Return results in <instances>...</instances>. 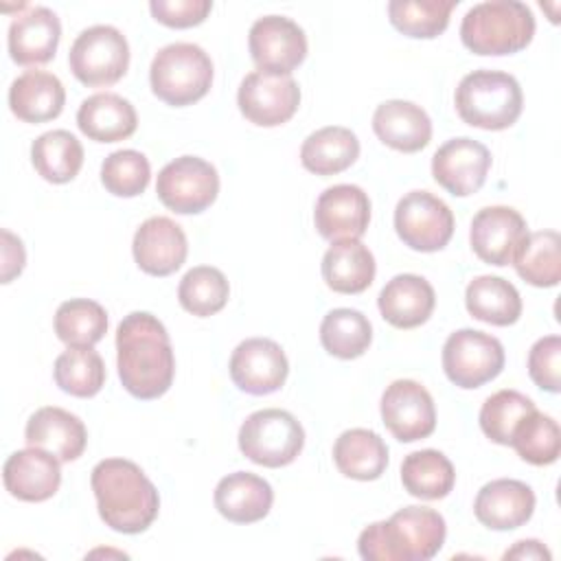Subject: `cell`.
Wrapping results in <instances>:
<instances>
[{"label":"cell","instance_id":"obj_4","mask_svg":"<svg viewBox=\"0 0 561 561\" xmlns=\"http://www.w3.org/2000/svg\"><path fill=\"white\" fill-rule=\"evenodd\" d=\"M535 35V15L519 0H486L473 4L460 24L462 44L476 55H513Z\"/></svg>","mask_w":561,"mask_h":561},{"label":"cell","instance_id":"obj_6","mask_svg":"<svg viewBox=\"0 0 561 561\" xmlns=\"http://www.w3.org/2000/svg\"><path fill=\"white\" fill-rule=\"evenodd\" d=\"M153 94L173 107H184L210 90L213 61L208 53L191 42H175L160 48L149 68Z\"/></svg>","mask_w":561,"mask_h":561},{"label":"cell","instance_id":"obj_44","mask_svg":"<svg viewBox=\"0 0 561 561\" xmlns=\"http://www.w3.org/2000/svg\"><path fill=\"white\" fill-rule=\"evenodd\" d=\"M528 375L530 379L552 394L561 390V337L546 335L539 337L528 353Z\"/></svg>","mask_w":561,"mask_h":561},{"label":"cell","instance_id":"obj_15","mask_svg":"<svg viewBox=\"0 0 561 561\" xmlns=\"http://www.w3.org/2000/svg\"><path fill=\"white\" fill-rule=\"evenodd\" d=\"M489 169L491 151L469 136L447 140L432 158L434 180L456 197H467L480 191Z\"/></svg>","mask_w":561,"mask_h":561},{"label":"cell","instance_id":"obj_16","mask_svg":"<svg viewBox=\"0 0 561 561\" xmlns=\"http://www.w3.org/2000/svg\"><path fill=\"white\" fill-rule=\"evenodd\" d=\"M289 373V362L270 337H248L232 351L230 377L234 386L248 394L276 392Z\"/></svg>","mask_w":561,"mask_h":561},{"label":"cell","instance_id":"obj_9","mask_svg":"<svg viewBox=\"0 0 561 561\" xmlns=\"http://www.w3.org/2000/svg\"><path fill=\"white\" fill-rule=\"evenodd\" d=\"M443 368L458 388H480L502 373L504 346L484 331L458 329L443 346Z\"/></svg>","mask_w":561,"mask_h":561},{"label":"cell","instance_id":"obj_37","mask_svg":"<svg viewBox=\"0 0 561 561\" xmlns=\"http://www.w3.org/2000/svg\"><path fill=\"white\" fill-rule=\"evenodd\" d=\"M55 383L72 397H94L105 383V364L92 346H68L55 359Z\"/></svg>","mask_w":561,"mask_h":561},{"label":"cell","instance_id":"obj_21","mask_svg":"<svg viewBox=\"0 0 561 561\" xmlns=\"http://www.w3.org/2000/svg\"><path fill=\"white\" fill-rule=\"evenodd\" d=\"M24 440L31 447L46 449L59 462H72L85 449L88 430L77 414L64 408L46 405L28 416L24 427Z\"/></svg>","mask_w":561,"mask_h":561},{"label":"cell","instance_id":"obj_34","mask_svg":"<svg viewBox=\"0 0 561 561\" xmlns=\"http://www.w3.org/2000/svg\"><path fill=\"white\" fill-rule=\"evenodd\" d=\"M515 272L535 287H554L561 278V237L557 230L528 232L513 261Z\"/></svg>","mask_w":561,"mask_h":561},{"label":"cell","instance_id":"obj_24","mask_svg":"<svg viewBox=\"0 0 561 561\" xmlns=\"http://www.w3.org/2000/svg\"><path fill=\"white\" fill-rule=\"evenodd\" d=\"M373 129L377 138L403 153H414L427 147L432 138V121L427 112L403 99L383 101L373 114Z\"/></svg>","mask_w":561,"mask_h":561},{"label":"cell","instance_id":"obj_29","mask_svg":"<svg viewBox=\"0 0 561 561\" xmlns=\"http://www.w3.org/2000/svg\"><path fill=\"white\" fill-rule=\"evenodd\" d=\"M322 278L337 294H362L375 278V256L359 239L333 241L322 256Z\"/></svg>","mask_w":561,"mask_h":561},{"label":"cell","instance_id":"obj_33","mask_svg":"<svg viewBox=\"0 0 561 561\" xmlns=\"http://www.w3.org/2000/svg\"><path fill=\"white\" fill-rule=\"evenodd\" d=\"M31 162L46 182L66 184L81 171L83 147L75 134L66 129H53L33 140Z\"/></svg>","mask_w":561,"mask_h":561},{"label":"cell","instance_id":"obj_41","mask_svg":"<svg viewBox=\"0 0 561 561\" xmlns=\"http://www.w3.org/2000/svg\"><path fill=\"white\" fill-rule=\"evenodd\" d=\"M511 445L530 465H552L561 454V430L552 416L533 410L515 430Z\"/></svg>","mask_w":561,"mask_h":561},{"label":"cell","instance_id":"obj_45","mask_svg":"<svg viewBox=\"0 0 561 561\" xmlns=\"http://www.w3.org/2000/svg\"><path fill=\"white\" fill-rule=\"evenodd\" d=\"M210 0H151L149 11L151 15L171 26V28H188L197 26L210 13Z\"/></svg>","mask_w":561,"mask_h":561},{"label":"cell","instance_id":"obj_30","mask_svg":"<svg viewBox=\"0 0 561 561\" xmlns=\"http://www.w3.org/2000/svg\"><path fill=\"white\" fill-rule=\"evenodd\" d=\"M333 462L346 478L377 480L388 467V447L377 432L353 427L335 438Z\"/></svg>","mask_w":561,"mask_h":561},{"label":"cell","instance_id":"obj_1","mask_svg":"<svg viewBox=\"0 0 561 561\" xmlns=\"http://www.w3.org/2000/svg\"><path fill=\"white\" fill-rule=\"evenodd\" d=\"M116 366L123 388L136 399L162 397L175 375V357L164 324L149 311H131L116 329Z\"/></svg>","mask_w":561,"mask_h":561},{"label":"cell","instance_id":"obj_23","mask_svg":"<svg viewBox=\"0 0 561 561\" xmlns=\"http://www.w3.org/2000/svg\"><path fill=\"white\" fill-rule=\"evenodd\" d=\"M61 22L48 7H28L11 20L9 55L20 66L46 64L55 57Z\"/></svg>","mask_w":561,"mask_h":561},{"label":"cell","instance_id":"obj_28","mask_svg":"<svg viewBox=\"0 0 561 561\" xmlns=\"http://www.w3.org/2000/svg\"><path fill=\"white\" fill-rule=\"evenodd\" d=\"M79 129L96 142H118L129 138L138 127L134 105L114 92L88 96L77 112Z\"/></svg>","mask_w":561,"mask_h":561},{"label":"cell","instance_id":"obj_32","mask_svg":"<svg viewBox=\"0 0 561 561\" xmlns=\"http://www.w3.org/2000/svg\"><path fill=\"white\" fill-rule=\"evenodd\" d=\"M467 311L486 324L508 327L522 316V298L513 283L502 276H476L465 291Z\"/></svg>","mask_w":561,"mask_h":561},{"label":"cell","instance_id":"obj_38","mask_svg":"<svg viewBox=\"0 0 561 561\" xmlns=\"http://www.w3.org/2000/svg\"><path fill=\"white\" fill-rule=\"evenodd\" d=\"M456 4L458 0H392L388 2V18L403 35L432 39L447 28Z\"/></svg>","mask_w":561,"mask_h":561},{"label":"cell","instance_id":"obj_5","mask_svg":"<svg viewBox=\"0 0 561 561\" xmlns=\"http://www.w3.org/2000/svg\"><path fill=\"white\" fill-rule=\"evenodd\" d=\"M454 103L467 125L500 131L519 118L524 94L513 75L482 68L460 79Z\"/></svg>","mask_w":561,"mask_h":561},{"label":"cell","instance_id":"obj_20","mask_svg":"<svg viewBox=\"0 0 561 561\" xmlns=\"http://www.w3.org/2000/svg\"><path fill=\"white\" fill-rule=\"evenodd\" d=\"M4 489L22 502H44L59 491V460L39 447L13 451L2 467Z\"/></svg>","mask_w":561,"mask_h":561},{"label":"cell","instance_id":"obj_40","mask_svg":"<svg viewBox=\"0 0 561 561\" xmlns=\"http://www.w3.org/2000/svg\"><path fill=\"white\" fill-rule=\"evenodd\" d=\"M228 296H230L228 278L224 276L221 270L210 265L191 267L182 276L178 287L180 305L197 318H208L221 311L228 302Z\"/></svg>","mask_w":561,"mask_h":561},{"label":"cell","instance_id":"obj_42","mask_svg":"<svg viewBox=\"0 0 561 561\" xmlns=\"http://www.w3.org/2000/svg\"><path fill=\"white\" fill-rule=\"evenodd\" d=\"M537 410L535 403L517 390H497L480 408V427L497 445H511L519 423Z\"/></svg>","mask_w":561,"mask_h":561},{"label":"cell","instance_id":"obj_2","mask_svg":"<svg viewBox=\"0 0 561 561\" xmlns=\"http://www.w3.org/2000/svg\"><path fill=\"white\" fill-rule=\"evenodd\" d=\"M105 526L123 535L147 530L160 511V495L145 471L125 458H105L90 478Z\"/></svg>","mask_w":561,"mask_h":561},{"label":"cell","instance_id":"obj_7","mask_svg":"<svg viewBox=\"0 0 561 561\" xmlns=\"http://www.w3.org/2000/svg\"><path fill=\"white\" fill-rule=\"evenodd\" d=\"M302 447L305 430L287 410H256L239 430L241 454L263 467H285L298 458Z\"/></svg>","mask_w":561,"mask_h":561},{"label":"cell","instance_id":"obj_8","mask_svg":"<svg viewBox=\"0 0 561 561\" xmlns=\"http://www.w3.org/2000/svg\"><path fill=\"white\" fill-rule=\"evenodd\" d=\"M68 64L83 85H112L127 72L129 44L116 26L94 24L77 35L68 53Z\"/></svg>","mask_w":561,"mask_h":561},{"label":"cell","instance_id":"obj_25","mask_svg":"<svg viewBox=\"0 0 561 561\" xmlns=\"http://www.w3.org/2000/svg\"><path fill=\"white\" fill-rule=\"evenodd\" d=\"M381 318L397 329H414L427 322L434 311V287L419 274H397L377 298Z\"/></svg>","mask_w":561,"mask_h":561},{"label":"cell","instance_id":"obj_22","mask_svg":"<svg viewBox=\"0 0 561 561\" xmlns=\"http://www.w3.org/2000/svg\"><path fill=\"white\" fill-rule=\"evenodd\" d=\"M473 513L478 522L491 530H513L533 517L535 493L522 480H491L478 491Z\"/></svg>","mask_w":561,"mask_h":561},{"label":"cell","instance_id":"obj_36","mask_svg":"<svg viewBox=\"0 0 561 561\" xmlns=\"http://www.w3.org/2000/svg\"><path fill=\"white\" fill-rule=\"evenodd\" d=\"M320 342L329 355L355 359L368 351L373 342V327L362 311L340 307L322 318Z\"/></svg>","mask_w":561,"mask_h":561},{"label":"cell","instance_id":"obj_46","mask_svg":"<svg viewBox=\"0 0 561 561\" xmlns=\"http://www.w3.org/2000/svg\"><path fill=\"white\" fill-rule=\"evenodd\" d=\"M24 261L26 252L22 241L9 230H2V283H9L13 276H18L24 267Z\"/></svg>","mask_w":561,"mask_h":561},{"label":"cell","instance_id":"obj_35","mask_svg":"<svg viewBox=\"0 0 561 561\" xmlns=\"http://www.w3.org/2000/svg\"><path fill=\"white\" fill-rule=\"evenodd\" d=\"M401 482L405 491L421 500H440L449 495L456 482L451 460L438 449L412 451L401 462Z\"/></svg>","mask_w":561,"mask_h":561},{"label":"cell","instance_id":"obj_3","mask_svg":"<svg viewBox=\"0 0 561 561\" xmlns=\"http://www.w3.org/2000/svg\"><path fill=\"white\" fill-rule=\"evenodd\" d=\"M445 519L430 506H405L388 522L359 533L357 550L366 561H427L445 543Z\"/></svg>","mask_w":561,"mask_h":561},{"label":"cell","instance_id":"obj_17","mask_svg":"<svg viewBox=\"0 0 561 561\" xmlns=\"http://www.w3.org/2000/svg\"><path fill=\"white\" fill-rule=\"evenodd\" d=\"M528 234L526 219L511 206H486L476 213L469 241L478 259L504 267L513 261L519 243Z\"/></svg>","mask_w":561,"mask_h":561},{"label":"cell","instance_id":"obj_14","mask_svg":"<svg viewBox=\"0 0 561 561\" xmlns=\"http://www.w3.org/2000/svg\"><path fill=\"white\" fill-rule=\"evenodd\" d=\"M248 46L259 70L289 75L307 57L305 31L285 15H265L250 26Z\"/></svg>","mask_w":561,"mask_h":561},{"label":"cell","instance_id":"obj_26","mask_svg":"<svg viewBox=\"0 0 561 561\" xmlns=\"http://www.w3.org/2000/svg\"><path fill=\"white\" fill-rule=\"evenodd\" d=\"M274 491L270 482L250 471L228 473L215 486V508L234 524L263 519L270 513Z\"/></svg>","mask_w":561,"mask_h":561},{"label":"cell","instance_id":"obj_13","mask_svg":"<svg viewBox=\"0 0 561 561\" xmlns=\"http://www.w3.org/2000/svg\"><path fill=\"white\" fill-rule=\"evenodd\" d=\"M381 419L401 443L427 438L436 427L432 394L414 379H397L381 394Z\"/></svg>","mask_w":561,"mask_h":561},{"label":"cell","instance_id":"obj_43","mask_svg":"<svg viewBox=\"0 0 561 561\" xmlns=\"http://www.w3.org/2000/svg\"><path fill=\"white\" fill-rule=\"evenodd\" d=\"M151 180V167L145 153L136 149L112 151L101 164V182L116 197L140 195Z\"/></svg>","mask_w":561,"mask_h":561},{"label":"cell","instance_id":"obj_11","mask_svg":"<svg viewBox=\"0 0 561 561\" xmlns=\"http://www.w3.org/2000/svg\"><path fill=\"white\" fill-rule=\"evenodd\" d=\"M394 230L408 248L436 252L454 234V213L440 197L427 191H410L397 202Z\"/></svg>","mask_w":561,"mask_h":561},{"label":"cell","instance_id":"obj_18","mask_svg":"<svg viewBox=\"0 0 561 561\" xmlns=\"http://www.w3.org/2000/svg\"><path fill=\"white\" fill-rule=\"evenodd\" d=\"M316 230L333 241L359 239L370 221V199L355 184H335L320 193L313 210Z\"/></svg>","mask_w":561,"mask_h":561},{"label":"cell","instance_id":"obj_12","mask_svg":"<svg viewBox=\"0 0 561 561\" xmlns=\"http://www.w3.org/2000/svg\"><path fill=\"white\" fill-rule=\"evenodd\" d=\"M237 103L241 114L259 127L287 123L300 105V88L291 75L254 70L243 77Z\"/></svg>","mask_w":561,"mask_h":561},{"label":"cell","instance_id":"obj_47","mask_svg":"<svg viewBox=\"0 0 561 561\" xmlns=\"http://www.w3.org/2000/svg\"><path fill=\"white\" fill-rule=\"evenodd\" d=\"M504 559H550V552L546 546L537 539H522L511 550L504 552Z\"/></svg>","mask_w":561,"mask_h":561},{"label":"cell","instance_id":"obj_27","mask_svg":"<svg viewBox=\"0 0 561 561\" xmlns=\"http://www.w3.org/2000/svg\"><path fill=\"white\" fill-rule=\"evenodd\" d=\"M66 90L46 70H26L9 88V107L24 123H46L61 114Z\"/></svg>","mask_w":561,"mask_h":561},{"label":"cell","instance_id":"obj_10","mask_svg":"<svg viewBox=\"0 0 561 561\" xmlns=\"http://www.w3.org/2000/svg\"><path fill=\"white\" fill-rule=\"evenodd\" d=\"M156 193L169 210L178 215H195L217 199L219 175L208 160L180 156L158 173Z\"/></svg>","mask_w":561,"mask_h":561},{"label":"cell","instance_id":"obj_31","mask_svg":"<svg viewBox=\"0 0 561 561\" xmlns=\"http://www.w3.org/2000/svg\"><path fill=\"white\" fill-rule=\"evenodd\" d=\"M359 158V140L348 127L329 125L309 134L300 147V162L316 175H335Z\"/></svg>","mask_w":561,"mask_h":561},{"label":"cell","instance_id":"obj_39","mask_svg":"<svg viewBox=\"0 0 561 561\" xmlns=\"http://www.w3.org/2000/svg\"><path fill=\"white\" fill-rule=\"evenodd\" d=\"M105 331L107 313L90 298H70L55 311V333L68 346H94Z\"/></svg>","mask_w":561,"mask_h":561},{"label":"cell","instance_id":"obj_19","mask_svg":"<svg viewBox=\"0 0 561 561\" xmlns=\"http://www.w3.org/2000/svg\"><path fill=\"white\" fill-rule=\"evenodd\" d=\"M138 267L151 276H169L182 267L188 254V241L171 217H149L140 224L131 243Z\"/></svg>","mask_w":561,"mask_h":561}]
</instances>
